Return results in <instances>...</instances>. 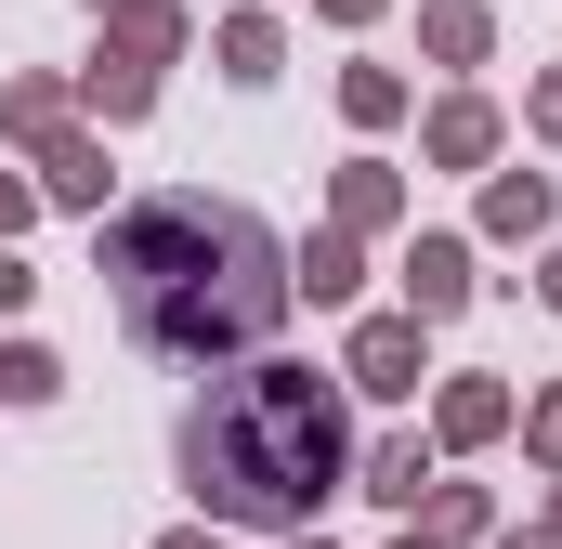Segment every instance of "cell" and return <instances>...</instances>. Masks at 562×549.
I'll use <instances>...</instances> for the list:
<instances>
[{"mask_svg":"<svg viewBox=\"0 0 562 549\" xmlns=\"http://www.w3.org/2000/svg\"><path fill=\"white\" fill-rule=\"evenodd\" d=\"M105 288L144 354L210 367V354H262V327L288 314V249L236 197H144L105 236Z\"/></svg>","mask_w":562,"mask_h":549,"instance_id":"obj_1","label":"cell"},{"mask_svg":"<svg viewBox=\"0 0 562 549\" xmlns=\"http://www.w3.org/2000/svg\"><path fill=\"white\" fill-rule=\"evenodd\" d=\"M183 484L223 524H301L340 484V393L314 367H249L183 418Z\"/></svg>","mask_w":562,"mask_h":549,"instance_id":"obj_2","label":"cell"},{"mask_svg":"<svg viewBox=\"0 0 562 549\" xmlns=\"http://www.w3.org/2000/svg\"><path fill=\"white\" fill-rule=\"evenodd\" d=\"M353 380L367 393H419V327H367L353 340Z\"/></svg>","mask_w":562,"mask_h":549,"instance_id":"obj_3","label":"cell"},{"mask_svg":"<svg viewBox=\"0 0 562 549\" xmlns=\"http://www.w3.org/2000/svg\"><path fill=\"white\" fill-rule=\"evenodd\" d=\"M406 288H419V314H445V301H458V288H471V262H458V249H445V236H431V249H419V274H406Z\"/></svg>","mask_w":562,"mask_h":549,"instance_id":"obj_4","label":"cell"},{"mask_svg":"<svg viewBox=\"0 0 562 549\" xmlns=\"http://www.w3.org/2000/svg\"><path fill=\"white\" fill-rule=\"evenodd\" d=\"M367 497H419V445H380L367 458Z\"/></svg>","mask_w":562,"mask_h":549,"instance_id":"obj_5","label":"cell"},{"mask_svg":"<svg viewBox=\"0 0 562 549\" xmlns=\"http://www.w3.org/2000/svg\"><path fill=\"white\" fill-rule=\"evenodd\" d=\"M26 288H40V274H26V262H13V249H0V314H13V301H26Z\"/></svg>","mask_w":562,"mask_h":549,"instance_id":"obj_6","label":"cell"},{"mask_svg":"<svg viewBox=\"0 0 562 549\" xmlns=\"http://www.w3.org/2000/svg\"><path fill=\"white\" fill-rule=\"evenodd\" d=\"M550 301H562V262H550Z\"/></svg>","mask_w":562,"mask_h":549,"instance_id":"obj_7","label":"cell"},{"mask_svg":"<svg viewBox=\"0 0 562 549\" xmlns=\"http://www.w3.org/2000/svg\"><path fill=\"white\" fill-rule=\"evenodd\" d=\"M340 13H367V0H340Z\"/></svg>","mask_w":562,"mask_h":549,"instance_id":"obj_8","label":"cell"},{"mask_svg":"<svg viewBox=\"0 0 562 549\" xmlns=\"http://www.w3.org/2000/svg\"><path fill=\"white\" fill-rule=\"evenodd\" d=\"M170 549H196V537H170Z\"/></svg>","mask_w":562,"mask_h":549,"instance_id":"obj_9","label":"cell"}]
</instances>
